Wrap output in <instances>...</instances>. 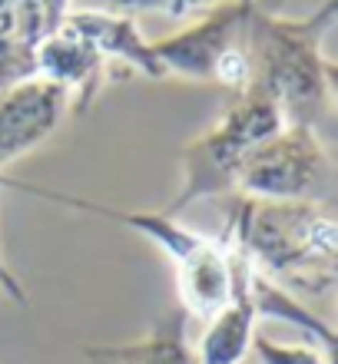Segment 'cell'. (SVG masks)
<instances>
[{"label": "cell", "instance_id": "6da1fadb", "mask_svg": "<svg viewBox=\"0 0 338 364\" xmlns=\"http://www.w3.org/2000/svg\"><path fill=\"white\" fill-rule=\"evenodd\" d=\"M226 235L255 272L309 301L335 288V219L315 202H255L236 196Z\"/></svg>", "mask_w": 338, "mask_h": 364}, {"label": "cell", "instance_id": "7a4b0ae2", "mask_svg": "<svg viewBox=\"0 0 338 364\" xmlns=\"http://www.w3.org/2000/svg\"><path fill=\"white\" fill-rule=\"evenodd\" d=\"M335 23V0L305 20H285L252 7L245 23L249 83L279 106L285 123L312 126L335 90V67L322 57V37Z\"/></svg>", "mask_w": 338, "mask_h": 364}, {"label": "cell", "instance_id": "3957f363", "mask_svg": "<svg viewBox=\"0 0 338 364\" xmlns=\"http://www.w3.org/2000/svg\"><path fill=\"white\" fill-rule=\"evenodd\" d=\"M285 126L279 106L255 87H245L236 93L232 106L223 113V119L206 129L199 139L183 146V173L186 182L179 196L163 209V215L176 219L183 209H189L199 199H216V196H232L236 192V176H239L242 159L259 143L275 136Z\"/></svg>", "mask_w": 338, "mask_h": 364}, {"label": "cell", "instance_id": "277c9868", "mask_svg": "<svg viewBox=\"0 0 338 364\" xmlns=\"http://www.w3.org/2000/svg\"><path fill=\"white\" fill-rule=\"evenodd\" d=\"M332 159L312 126L285 123L275 136L249 149L236 176V196L255 202L329 199Z\"/></svg>", "mask_w": 338, "mask_h": 364}, {"label": "cell", "instance_id": "5b68a950", "mask_svg": "<svg viewBox=\"0 0 338 364\" xmlns=\"http://www.w3.org/2000/svg\"><path fill=\"white\" fill-rule=\"evenodd\" d=\"M255 4L229 0L213 7L199 23L166 40H156L153 53L166 73H183L189 80H216L229 90H245L249 57H245V23Z\"/></svg>", "mask_w": 338, "mask_h": 364}, {"label": "cell", "instance_id": "8992f818", "mask_svg": "<svg viewBox=\"0 0 338 364\" xmlns=\"http://www.w3.org/2000/svg\"><path fill=\"white\" fill-rule=\"evenodd\" d=\"M67 106L70 90L43 77L0 90V173L30 149H37L60 126Z\"/></svg>", "mask_w": 338, "mask_h": 364}, {"label": "cell", "instance_id": "52a82bcc", "mask_svg": "<svg viewBox=\"0 0 338 364\" xmlns=\"http://www.w3.org/2000/svg\"><path fill=\"white\" fill-rule=\"evenodd\" d=\"M232 252V298L216 318L206 321V335L196 351V364H239L255 338V305L249 298V259L229 235H219Z\"/></svg>", "mask_w": 338, "mask_h": 364}, {"label": "cell", "instance_id": "ba28073f", "mask_svg": "<svg viewBox=\"0 0 338 364\" xmlns=\"http://www.w3.org/2000/svg\"><path fill=\"white\" fill-rule=\"evenodd\" d=\"M176 265V291L189 315L216 318L232 298V252L223 239H199Z\"/></svg>", "mask_w": 338, "mask_h": 364}, {"label": "cell", "instance_id": "9c48e42d", "mask_svg": "<svg viewBox=\"0 0 338 364\" xmlns=\"http://www.w3.org/2000/svg\"><path fill=\"white\" fill-rule=\"evenodd\" d=\"M37 73L43 80H53L63 90H77L80 109H87L90 100L100 90L103 77V53H100L87 37H80L77 30H70L63 20L50 37L40 40L37 47Z\"/></svg>", "mask_w": 338, "mask_h": 364}, {"label": "cell", "instance_id": "30bf717a", "mask_svg": "<svg viewBox=\"0 0 338 364\" xmlns=\"http://www.w3.org/2000/svg\"><path fill=\"white\" fill-rule=\"evenodd\" d=\"M63 23L70 30H77L80 37H87L100 53L120 57L123 63L136 67L149 80L169 77L159 57L153 53V43H146L136 30L133 17L126 14H103V10H80V14H63Z\"/></svg>", "mask_w": 338, "mask_h": 364}, {"label": "cell", "instance_id": "8fae6325", "mask_svg": "<svg viewBox=\"0 0 338 364\" xmlns=\"http://www.w3.org/2000/svg\"><path fill=\"white\" fill-rule=\"evenodd\" d=\"M249 298H252V305H255V315L289 321L299 331H305L315 345L325 348V358H335V331H332L329 321L312 305H305L302 298H295L292 291L275 285L272 278H265L262 272L252 269V265H249Z\"/></svg>", "mask_w": 338, "mask_h": 364}, {"label": "cell", "instance_id": "7c38bea8", "mask_svg": "<svg viewBox=\"0 0 338 364\" xmlns=\"http://www.w3.org/2000/svg\"><path fill=\"white\" fill-rule=\"evenodd\" d=\"M90 358H103L110 364H196V351L186 341L183 328L166 325L156 328L153 335L130 345H110V348H87Z\"/></svg>", "mask_w": 338, "mask_h": 364}, {"label": "cell", "instance_id": "4fadbf2b", "mask_svg": "<svg viewBox=\"0 0 338 364\" xmlns=\"http://www.w3.org/2000/svg\"><path fill=\"white\" fill-rule=\"evenodd\" d=\"M219 0H113V10L116 14H163L169 20H186V17H196L199 10L206 7H216Z\"/></svg>", "mask_w": 338, "mask_h": 364}, {"label": "cell", "instance_id": "5bb4252c", "mask_svg": "<svg viewBox=\"0 0 338 364\" xmlns=\"http://www.w3.org/2000/svg\"><path fill=\"white\" fill-rule=\"evenodd\" d=\"M252 348L262 364H329L319 355V348H295V345H275L272 338L255 335Z\"/></svg>", "mask_w": 338, "mask_h": 364}, {"label": "cell", "instance_id": "9a60e30c", "mask_svg": "<svg viewBox=\"0 0 338 364\" xmlns=\"http://www.w3.org/2000/svg\"><path fill=\"white\" fill-rule=\"evenodd\" d=\"M0 288H4V291H7V295L14 298V301H20V305H27V291L20 288V282L14 278V272H10L7 265H4V259H0Z\"/></svg>", "mask_w": 338, "mask_h": 364}, {"label": "cell", "instance_id": "2e32d148", "mask_svg": "<svg viewBox=\"0 0 338 364\" xmlns=\"http://www.w3.org/2000/svg\"><path fill=\"white\" fill-rule=\"evenodd\" d=\"M47 10H50L53 27H60V20H63V14H67V0H47Z\"/></svg>", "mask_w": 338, "mask_h": 364}, {"label": "cell", "instance_id": "e0dca14e", "mask_svg": "<svg viewBox=\"0 0 338 364\" xmlns=\"http://www.w3.org/2000/svg\"><path fill=\"white\" fill-rule=\"evenodd\" d=\"M242 4H255V0H242Z\"/></svg>", "mask_w": 338, "mask_h": 364}]
</instances>
